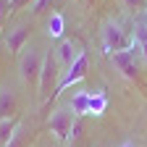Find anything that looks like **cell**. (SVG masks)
<instances>
[{"mask_svg":"<svg viewBox=\"0 0 147 147\" xmlns=\"http://www.w3.org/2000/svg\"><path fill=\"white\" fill-rule=\"evenodd\" d=\"M42 61L45 55L40 53L37 45L24 47V53L18 55V76L26 87H40V74H42Z\"/></svg>","mask_w":147,"mask_h":147,"instance_id":"1","label":"cell"},{"mask_svg":"<svg viewBox=\"0 0 147 147\" xmlns=\"http://www.w3.org/2000/svg\"><path fill=\"white\" fill-rule=\"evenodd\" d=\"M100 42H102V50L108 55H116V53L134 47V34H129L118 21H108L100 32Z\"/></svg>","mask_w":147,"mask_h":147,"instance_id":"2","label":"cell"},{"mask_svg":"<svg viewBox=\"0 0 147 147\" xmlns=\"http://www.w3.org/2000/svg\"><path fill=\"white\" fill-rule=\"evenodd\" d=\"M61 76H63V71H61L58 61H55V53H47L45 61H42L40 87H37V89H40V100H42V102H50V100H53V92H55V87H58Z\"/></svg>","mask_w":147,"mask_h":147,"instance_id":"3","label":"cell"},{"mask_svg":"<svg viewBox=\"0 0 147 147\" xmlns=\"http://www.w3.org/2000/svg\"><path fill=\"white\" fill-rule=\"evenodd\" d=\"M74 123H76V116L71 113V108H58V110H55V113H50V118H47L50 131L58 137L61 142H68V139H71Z\"/></svg>","mask_w":147,"mask_h":147,"instance_id":"4","label":"cell"},{"mask_svg":"<svg viewBox=\"0 0 147 147\" xmlns=\"http://www.w3.org/2000/svg\"><path fill=\"white\" fill-rule=\"evenodd\" d=\"M87 71H89V55H87V53H82L79 58H76V63H74L71 68H66V71H63V76H61L58 87H55V92H53V100L58 97V95H61V92H63L66 87H71V84L82 82V79L87 76Z\"/></svg>","mask_w":147,"mask_h":147,"instance_id":"5","label":"cell"},{"mask_svg":"<svg viewBox=\"0 0 147 147\" xmlns=\"http://www.w3.org/2000/svg\"><path fill=\"white\" fill-rule=\"evenodd\" d=\"M110 61H113V66L121 71V76L126 79H137L139 76V63H137V45L134 47H129L123 53H116V55H110Z\"/></svg>","mask_w":147,"mask_h":147,"instance_id":"6","label":"cell"},{"mask_svg":"<svg viewBox=\"0 0 147 147\" xmlns=\"http://www.w3.org/2000/svg\"><path fill=\"white\" fill-rule=\"evenodd\" d=\"M53 53H55V61H58L61 71H66V68H71L74 63H76V58H79L84 50H79V45H76V42H71V40H61L58 47H55Z\"/></svg>","mask_w":147,"mask_h":147,"instance_id":"7","label":"cell"},{"mask_svg":"<svg viewBox=\"0 0 147 147\" xmlns=\"http://www.w3.org/2000/svg\"><path fill=\"white\" fill-rule=\"evenodd\" d=\"M29 24H16L13 29H8L5 32V47H8V53H13V55H18V53H24V45H26V40H29Z\"/></svg>","mask_w":147,"mask_h":147,"instance_id":"8","label":"cell"},{"mask_svg":"<svg viewBox=\"0 0 147 147\" xmlns=\"http://www.w3.org/2000/svg\"><path fill=\"white\" fill-rule=\"evenodd\" d=\"M18 116V100L11 87H0V121Z\"/></svg>","mask_w":147,"mask_h":147,"instance_id":"9","label":"cell"},{"mask_svg":"<svg viewBox=\"0 0 147 147\" xmlns=\"http://www.w3.org/2000/svg\"><path fill=\"white\" fill-rule=\"evenodd\" d=\"M89 97H92V92H76V95L71 97V113L74 116H79V113H89Z\"/></svg>","mask_w":147,"mask_h":147,"instance_id":"10","label":"cell"},{"mask_svg":"<svg viewBox=\"0 0 147 147\" xmlns=\"http://www.w3.org/2000/svg\"><path fill=\"white\" fill-rule=\"evenodd\" d=\"M21 126V116H13V118H5L0 121V144H8V139L13 137V131Z\"/></svg>","mask_w":147,"mask_h":147,"instance_id":"11","label":"cell"},{"mask_svg":"<svg viewBox=\"0 0 147 147\" xmlns=\"http://www.w3.org/2000/svg\"><path fill=\"white\" fill-rule=\"evenodd\" d=\"M63 29H66V18H63L61 13H50L47 34H50V37H63Z\"/></svg>","mask_w":147,"mask_h":147,"instance_id":"12","label":"cell"},{"mask_svg":"<svg viewBox=\"0 0 147 147\" xmlns=\"http://www.w3.org/2000/svg\"><path fill=\"white\" fill-rule=\"evenodd\" d=\"M134 45H137V50L144 55V61H147V24H139L134 29Z\"/></svg>","mask_w":147,"mask_h":147,"instance_id":"13","label":"cell"},{"mask_svg":"<svg viewBox=\"0 0 147 147\" xmlns=\"http://www.w3.org/2000/svg\"><path fill=\"white\" fill-rule=\"evenodd\" d=\"M26 142H29V131H26V126H24V121H21V126L13 131V137L8 139L5 147H26Z\"/></svg>","mask_w":147,"mask_h":147,"instance_id":"14","label":"cell"},{"mask_svg":"<svg viewBox=\"0 0 147 147\" xmlns=\"http://www.w3.org/2000/svg\"><path fill=\"white\" fill-rule=\"evenodd\" d=\"M105 108H108V100H105V95H92V97H89V113L100 116Z\"/></svg>","mask_w":147,"mask_h":147,"instance_id":"15","label":"cell"},{"mask_svg":"<svg viewBox=\"0 0 147 147\" xmlns=\"http://www.w3.org/2000/svg\"><path fill=\"white\" fill-rule=\"evenodd\" d=\"M123 5L134 13H144L147 11V0H123Z\"/></svg>","mask_w":147,"mask_h":147,"instance_id":"16","label":"cell"},{"mask_svg":"<svg viewBox=\"0 0 147 147\" xmlns=\"http://www.w3.org/2000/svg\"><path fill=\"white\" fill-rule=\"evenodd\" d=\"M50 3H53V0H34L29 8H32V13H34V16H40V13H45V11H47V5H50Z\"/></svg>","mask_w":147,"mask_h":147,"instance_id":"17","label":"cell"},{"mask_svg":"<svg viewBox=\"0 0 147 147\" xmlns=\"http://www.w3.org/2000/svg\"><path fill=\"white\" fill-rule=\"evenodd\" d=\"M8 13H11V3L8 0H0V29H3V21L8 18Z\"/></svg>","mask_w":147,"mask_h":147,"instance_id":"18","label":"cell"},{"mask_svg":"<svg viewBox=\"0 0 147 147\" xmlns=\"http://www.w3.org/2000/svg\"><path fill=\"white\" fill-rule=\"evenodd\" d=\"M34 0H11V13L18 11V8H24V5H32Z\"/></svg>","mask_w":147,"mask_h":147,"instance_id":"19","label":"cell"},{"mask_svg":"<svg viewBox=\"0 0 147 147\" xmlns=\"http://www.w3.org/2000/svg\"><path fill=\"white\" fill-rule=\"evenodd\" d=\"M84 3H87V5H89V8H92V3H97V0H84Z\"/></svg>","mask_w":147,"mask_h":147,"instance_id":"20","label":"cell"},{"mask_svg":"<svg viewBox=\"0 0 147 147\" xmlns=\"http://www.w3.org/2000/svg\"><path fill=\"white\" fill-rule=\"evenodd\" d=\"M144 24H147V11H144Z\"/></svg>","mask_w":147,"mask_h":147,"instance_id":"21","label":"cell"},{"mask_svg":"<svg viewBox=\"0 0 147 147\" xmlns=\"http://www.w3.org/2000/svg\"><path fill=\"white\" fill-rule=\"evenodd\" d=\"M123 147H134V144H123Z\"/></svg>","mask_w":147,"mask_h":147,"instance_id":"22","label":"cell"}]
</instances>
